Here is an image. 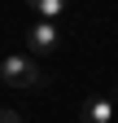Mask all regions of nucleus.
Returning <instances> with one entry per match:
<instances>
[{
  "label": "nucleus",
  "mask_w": 118,
  "mask_h": 123,
  "mask_svg": "<svg viewBox=\"0 0 118 123\" xmlns=\"http://www.w3.org/2000/svg\"><path fill=\"white\" fill-rule=\"evenodd\" d=\"M79 123H114V101L109 97H87L83 110H79Z\"/></svg>",
  "instance_id": "obj_3"
},
{
  "label": "nucleus",
  "mask_w": 118,
  "mask_h": 123,
  "mask_svg": "<svg viewBox=\"0 0 118 123\" xmlns=\"http://www.w3.org/2000/svg\"><path fill=\"white\" fill-rule=\"evenodd\" d=\"M26 44H31V53H57V49H61L57 22H31V26H26Z\"/></svg>",
  "instance_id": "obj_2"
},
{
  "label": "nucleus",
  "mask_w": 118,
  "mask_h": 123,
  "mask_svg": "<svg viewBox=\"0 0 118 123\" xmlns=\"http://www.w3.org/2000/svg\"><path fill=\"white\" fill-rule=\"evenodd\" d=\"M26 5L39 13V22H53V18H61V13H66L70 0H26Z\"/></svg>",
  "instance_id": "obj_4"
},
{
  "label": "nucleus",
  "mask_w": 118,
  "mask_h": 123,
  "mask_svg": "<svg viewBox=\"0 0 118 123\" xmlns=\"http://www.w3.org/2000/svg\"><path fill=\"white\" fill-rule=\"evenodd\" d=\"M0 123H22V119L13 114V110H0Z\"/></svg>",
  "instance_id": "obj_5"
},
{
  "label": "nucleus",
  "mask_w": 118,
  "mask_h": 123,
  "mask_svg": "<svg viewBox=\"0 0 118 123\" xmlns=\"http://www.w3.org/2000/svg\"><path fill=\"white\" fill-rule=\"evenodd\" d=\"M0 79H5L9 88H44V70L35 66L31 57H22V53H9L5 62H0Z\"/></svg>",
  "instance_id": "obj_1"
}]
</instances>
